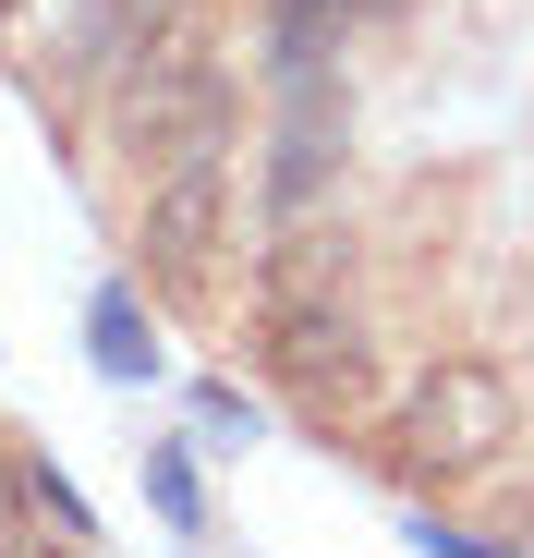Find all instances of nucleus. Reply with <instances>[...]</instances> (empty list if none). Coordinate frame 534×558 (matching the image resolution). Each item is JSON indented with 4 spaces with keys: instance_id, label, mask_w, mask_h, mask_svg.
Here are the masks:
<instances>
[{
    "instance_id": "obj_1",
    "label": "nucleus",
    "mask_w": 534,
    "mask_h": 558,
    "mask_svg": "<svg viewBox=\"0 0 534 558\" xmlns=\"http://www.w3.org/2000/svg\"><path fill=\"white\" fill-rule=\"evenodd\" d=\"M207 146H231V61L195 49V37H170V49H146L110 85V158H134L158 182V170H183Z\"/></svg>"
},
{
    "instance_id": "obj_2",
    "label": "nucleus",
    "mask_w": 534,
    "mask_h": 558,
    "mask_svg": "<svg viewBox=\"0 0 534 558\" xmlns=\"http://www.w3.org/2000/svg\"><path fill=\"white\" fill-rule=\"evenodd\" d=\"M267 377H280L316 425H340V413L377 401V340H365V316L340 292H292V304H267Z\"/></svg>"
},
{
    "instance_id": "obj_3",
    "label": "nucleus",
    "mask_w": 534,
    "mask_h": 558,
    "mask_svg": "<svg viewBox=\"0 0 534 558\" xmlns=\"http://www.w3.org/2000/svg\"><path fill=\"white\" fill-rule=\"evenodd\" d=\"M389 437H401V461H413V474H486V461L522 437V401H510V377H498V364H425Z\"/></svg>"
},
{
    "instance_id": "obj_4",
    "label": "nucleus",
    "mask_w": 534,
    "mask_h": 558,
    "mask_svg": "<svg viewBox=\"0 0 534 558\" xmlns=\"http://www.w3.org/2000/svg\"><path fill=\"white\" fill-rule=\"evenodd\" d=\"M219 219H231V146L183 158L146 182L134 207V279H158V292H195V279L219 267Z\"/></svg>"
},
{
    "instance_id": "obj_5",
    "label": "nucleus",
    "mask_w": 534,
    "mask_h": 558,
    "mask_svg": "<svg viewBox=\"0 0 534 558\" xmlns=\"http://www.w3.org/2000/svg\"><path fill=\"white\" fill-rule=\"evenodd\" d=\"M340 146H352V122H340V85H328V73L280 85V134H267V219H280V231L328 207Z\"/></svg>"
},
{
    "instance_id": "obj_6",
    "label": "nucleus",
    "mask_w": 534,
    "mask_h": 558,
    "mask_svg": "<svg viewBox=\"0 0 534 558\" xmlns=\"http://www.w3.org/2000/svg\"><path fill=\"white\" fill-rule=\"evenodd\" d=\"M195 0H73V25H61V85H85V98H110V85L183 37Z\"/></svg>"
},
{
    "instance_id": "obj_7",
    "label": "nucleus",
    "mask_w": 534,
    "mask_h": 558,
    "mask_svg": "<svg viewBox=\"0 0 534 558\" xmlns=\"http://www.w3.org/2000/svg\"><path fill=\"white\" fill-rule=\"evenodd\" d=\"M377 0H267V85H304L340 61V37L365 25Z\"/></svg>"
},
{
    "instance_id": "obj_8",
    "label": "nucleus",
    "mask_w": 534,
    "mask_h": 558,
    "mask_svg": "<svg viewBox=\"0 0 534 558\" xmlns=\"http://www.w3.org/2000/svg\"><path fill=\"white\" fill-rule=\"evenodd\" d=\"M85 352H98V377H158V328H146V279H110V292L85 304Z\"/></svg>"
},
{
    "instance_id": "obj_9",
    "label": "nucleus",
    "mask_w": 534,
    "mask_h": 558,
    "mask_svg": "<svg viewBox=\"0 0 534 558\" xmlns=\"http://www.w3.org/2000/svg\"><path fill=\"white\" fill-rule=\"evenodd\" d=\"M146 510L170 534H207V486H195V449H146Z\"/></svg>"
},
{
    "instance_id": "obj_10",
    "label": "nucleus",
    "mask_w": 534,
    "mask_h": 558,
    "mask_svg": "<svg viewBox=\"0 0 534 558\" xmlns=\"http://www.w3.org/2000/svg\"><path fill=\"white\" fill-rule=\"evenodd\" d=\"M25 510H37V522H61L73 546H85V534H98V510H85V498H73V486L49 474V461H25Z\"/></svg>"
},
{
    "instance_id": "obj_11",
    "label": "nucleus",
    "mask_w": 534,
    "mask_h": 558,
    "mask_svg": "<svg viewBox=\"0 0 534 558\" xmlns=\"http://www.w3.org/2000/svg\"><path fill=\"white\" fill-rule=\"evenodd\" d=\"M195 425H207V437H255V401H243V389H195Z\"/></svg>"
},
{
    "instance_id": "obj_12",
    "label": "nucleus",
    "mask_w": 534,
    "mask_h": 558,
    "mask_svg": "<svg viewBox=\"0 0 534 558\" xmlns=\"http://www.w3.org/2000/svg\"><path fill=\"white\" fill-rule=\"evenodd\" d=\"M0 25H13V0H0Z\"/></svg>"
}]
</instances>
